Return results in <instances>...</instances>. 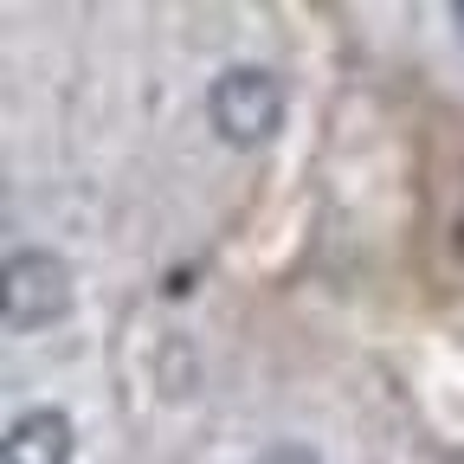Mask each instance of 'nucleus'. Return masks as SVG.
Returning <instances> with one entry per match:
<instances>
[{
    "label": "nucleus",
    "mask_w": 464,
    "mask_h": 464,
    "mask_svg": "<svg viewBox=\"0 0 464 464\" xmlns=\"http://www.w3.org/2000/svg\"><path fill=\"white\" fill-rule=\"evenodd\" d=\"M258 464H329V458H323L316 445H304V439H284V445H271Z\"/></svg>",
    "instance_id": "obj_4"
},
{
    "label": "nucleus",
    "mask_w": 464,
    "mask_h": 464,
    "mask_svg": "<svg viewBox=\"0 0 464 464\" xmlns=\"http://www.w3.org/2000/svg\"><path fill=\"white\" fill-rule=\"evenodd\" d=\"M207 110H213V130L226 142L258 149V142H271L284 130V78L265 72V65H232V72L213 78Z\"/></svg>",
    "instance_id": "obj_2"
},
{
    "label": "nucleus",
    "mask_w": 464,
    "mask_h": 464,
    "mask_svg": "<svg viewBox=\"0 0 464 464\" xmlns=\"http://www.w3.org/2000/svg\"><path fill=\"white\" fill-rule=\"evenodd\" d=\"M451 26H458V33H464V0H451Z\"/></svg>",
    "instance_id": "obj_5"
},
{
    "label": "nucleus",
    "mask_w": 464,
    "mask_h": 464,
    "mask_svg": "<svg viewBox=\"0 0 464 464\" xmlns=\"http://www.w3.org/2000/svg\"><path fill=\"white\" fill-rule=\"evenodd\" d=\"M72 297H78V277L58 252L20 246L7 258V335H39L52 323H65Z\"/></svg>",
    "instance_id": "obj_1"
},
{
    "label": "nucleus",
    "mask_w": 464,
    "mask_h": 464,
    "mask_svg": "<svg viewBox=\"0 0 464 464\" xmlns=\"http://www.w3.org/2000/svg\"><path fill=\"white\" fill-rule=\"evenodd\" d=\"M78 458V432L58 406H33L7 426V445H0V464H72Z\"/></svg>",
    "instance_id": "obj_3"
}]
</instances>
